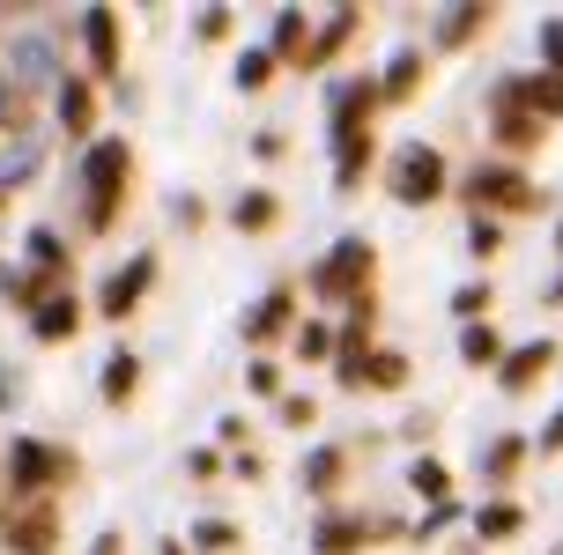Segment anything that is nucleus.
Here are the masks:
<instances>
[{
    "mask_svg": "<svg viewBox=\"0 0 563 555\" xmlns=\"http://www.w3.org/2000/svg\"><path fill=\"white\" fill-rule=\"evenodd\" d=\"M364 378H371V386H400V378H408V363H400V356H371Z\"/></svg>",
    "mask_w": 563,
    "mask_h": 555,
    "instance_id": "cd10ccee",
    "label": "nucleus"
},
{
    "mask_svg": "<svg viewBox=\"0 0 563 555\" xmlns=\"http://www.w3.org/2000/svg\"><path fill=\"white\" fill-rule=\"evenodd\" d=\"M519 526H527V511H519V503H482V511H475L482 541H505V533H519Z\"/></svg>",
    "mask_w": 563,
    "mask_h": 555,
    "instance_id": "f8f14e48",
    "label": "nucleus"
},
{
    "mask_svg": "<svg viewBox=\"0 0 563 555\" xmlns=\"http://www.w3.org/2000/svg\"><path fill=\"white\" fill-rule=\"evenodd\" d=\"M8 474H15V489H53V481H67L75 474V459L67 452H53V444H8Z\"/></svg>",
    "mask_w": 563,
    "mask_h": 555,
    "instance_id": "7ed1b4c3",
    "label": "nucleus"
},
{
    "mask_svg": "<svg viewBox=\"0 0 563 555\" xmlns=\"http://www.w3.org/2000/svg\"><path fill=\"white\" fill-rule=\"evenodd\" d=\"M148 281H156V259L141 252L134 267H119V275L104 281V297H97V311H104V319H126V311L141 304V289H148Z\"/></svg>",
    "mask_w": 563,
    "mask_h": 555,
    "instance_id": "39448f33",
    "label": "nucleus"
},
{
    "mask_svg": "<svg viewBox=\"0 0 563 555\" xmlns=\"http://www.w3.org/2000/svg\"><path fill=\"white\" fill-rule=\"evenodd\" d=\"M126 170H134V156H126V141H97L82 164V186H89V222L104 230L119 208V186H126Z\"/></svg>",
    "mask_w": 563,
    "mask_h": 555,
    "instance_id": "f257e3e1",
    "label": "nucleus"
},
{
    "mask_svg": "<svg viewBox=\"0 0 563 555\" xmlns=\"http://www.w3.org/2000/svg\"><path fill=\"white\" fill-rule=\"evenodd\" d=\"M8 541H15V555H45L53 548V519H15Z\"/></svg>",
    "mask_w": 563,
    "mask_h": 555,
    "instance_id": "4468645a",
    "label": "nucleus"
},
{
    "mask_svg": "<svg viewBox=\"0 0 563 555\" xmlns=\"http://www.w3.org/2000/svg\"><path fill=\"white\" fill-rule=\"evenodd\" d=\"M30 326H37V341H67V333L82 326V311H75V297H45Z\"/></svg>",
    "mask_w": 563,
    "mask_h": 555,
    "instance_id": "9d476101",
    "label": "nucleus"
},
{
    "mask_svg": "<svg viewBox=\"0 0 563 555\" xmlns=\"http://www.w3.org/2000/svg\"><path fill=\"white\" fill-rule=\"evenodd\" d=\"M282 422H297V430L311 422V400H305V392H289V400H282Z\"/></svg>",
    "mask_w": 563,
    "mask_h": 555,
    "instance_id": "f704fd0d",
    "label": "nucleus"
},
{
    "mask_svg": "<svg viewBox=\"0 0 563 555\" xmlns=\"http://www.w3.org/2000/svg\"><path fill=\"white\" fill-rule=\"evenodd\" d=\"M297 45H305V15L289 8V15H282V23H275V53H297Z\"/></svg>",
    "mask_w": 563,
    "mask_h": 555,
    "instance_id": "bb28decb",
    "label": "nucleus"
},
{
    "mask_svg": "<svg viewBox=\"0 0 563 555\" xmlns=\"http://www.w3.org/2000/svg\"><path fill=\"white\" fill-rule=\"evenodd\" d=\"M59 119H67V134H82V126H89V89L82 82H59Z\"/></svg>",
    "mask_w": 563,
    "mask_h": 555,
    "instance_id": "f3484780",
    "label": "nucleus"
},
{
    "mask_svg": "<svg viewBox=\"0 0 563 555\" xmlns=\"http://www.w3.org/2000/svg\"><path fill=\"white\" fill-rule=\"evenodd\" d=\"M467 200H475V215L482 208H527V178L519 170H475V186H467Z\"/></svg>",
    "mask_w": 563,
    "mask_h": 555,
    "instance_id": "423d86ee",
    "label": "nucleus"
},
{
    "mask_svg": "<svg viewBox=\"0 0 563 555\" xmlns=\"http://www.w3.org/2000/svg\"><path fill=\"white\" fill-rule=\"evenodd\" d=\"M519 452H527L519 437H497V444H489V459H482V467H489V474H511V467H519Z\"/></svg>",
    "mask_w": 563,
    "mask_h": 555,
    "instance_id": "a878e982",
    "label": "nucleus"
},
{
    "mask_svg": "<svg viewBox=\"0 0 563 555\" xmlns=\"http://www.w3.org/2000/svg\"><path fill=\"white\" fill-rule=\"evenodd\" d=\"M194 548H208V555H223V548H238V533H230L223 519H200V526H194Z\"/></svg>",
    "mask_w": 563,
    "mask_h": 555,
    "instance_id": "4be33fe9",
    "label": "nucleus"
},
{
    "mask_svg": "<svg viewBox=\"0 0 563 555\" xmlns=\"http://www.w3.org/2000/svg\"><path fill=\"white\" fill-rule=\"evenodd\" d=\"M497 134H505L511 148H527V141H541V119H527V111H505V119H497Z\"/></svg>",
    "mask_w": 563,
    "mask_h": 555,
    "instance_id": "aec40b11",
    "label": "nucleus"
},
{
    "mask_svg": "<svg viewBox=\"0 0 563 555\" xmlns=\"http://www.w3.org/2000/svg\"><path fill=\"white\" fill-rule=\"evenodd\" d=\"M460 356H467V363H497V333H489V326H467Z\"/></svg>",
    "mask_w": 563,
    "mask_h": 555,
    "instance_id": "5701e85b",
    "label": "nucleus"
},
{
    "mask_svg": "<svg viewBox=\"0 0 563 555\" xmlns=\"http://www.w3.org/2000/svg\"><path fill=\"white\" fill-rule=\"evenodd\" d=\"M282 326H289V289H275V297H260V311L245 319V341H275Z\"/></svg>",
    "mask_w": 563,
    "mask_h": 555,
    "instance_id": "9b49d317",
    "label": "nucleus"
},
{
    "mask_svg": "<svg viewBox=\"0 0 563 555\" xmlns=\"http://www.w3.org/2000/svg\"><path fill=\"white\" fill-rule=\"evenodd\" d=\"M89 555H119V541H97V548H89Z\"/></svg>",
    "mask_w": 563,
    "mask_h": 555,
    "instance_id": "4c0bfd02",
    "label": "nucleus"
},
{
    "mask_svg": "<svg viewBox=\"0 0 563 555\" xmlns=\"http://www.w3.org/2000/svg\"><path fill=\"white\" fill-rule=\"evenodd\" d=\"M482 23V8H460V15H452V23H445V45H460V37H467V30H475Z\"/></svg>",
    "mask_w": 563,
    "mask_h": 555,
    "instance_id": "2f4dec72",
    "label": "nucleus"
},
{
    "mask_svg": "<svg viewBox=\"0 0 563 555\" xmlns=\"http://www.w3.org/2000/svg\"><path fill=\"white\" fill-rule=\"evenodd\" d=\"M82 37H89L97 75H112V67H119V15H112V8H89V15H82Z\"/></svg>",
    "mask_w": 563,
    "mask_h": 555,
    "instance_id": "1a4fd4ad",
    "label": "nucleus"
},
{
    "mask_svg": "<svg viewBox=\"0 0 563 555\" xmlns=\"http://www.w3.org/2000/svg\"><path fill=\"white\" fill-rule=\"evenodd\" d=\"M371 104H378V89H371V82H341V89H334V141L371 134V126H364Z\"/></svg>",
    "mask_w": 563,
    "mask_h": 555,
    "instance_id": "0eeeda50",
    "label": "nucleus"
},
{
    "mask_svg": "<svg viewBox=\"0 0 563 555\" xmlns=\"http://www.w3.org/2000/svg\"><path fill=\"white\" fill-rule=\"evenodd\" d=\"M467 245H475V252H497V222H482V215H475V230H467Z\"/></svg>",
    "mask_w": 563,
    "mask_h": 555,
    "instance_id": "c9c22d12",
    "label": "nucleus"
},
{
    "mask_svg": "<svg viewBox=\"0 0 563 555\" xmlns=\"http://www.w3.org/2000/svg\"><path fill=\"white\" fill-rule=\"evenodd\" d=\"M482 304H489V289H482V281H467V289L452 297V311H460V319H482Z\"/></svg>",
    "mask_w": 563,
    "mask_h": 555,
    "instance_id": "7c9ffc66",
    "label": "nucleus"
},
{
    "mask_svg": "<svg viewBox=\"0 0 563 555\" xmlns=\"http://www.w3.org/2000/svg\"><path fill=\"white\" fill-rule=\"evenodd\" d=\"M556 444H563V408H556V422L541 430V452H556Z\"/></svg>",
    "mask_w": 563,
    "mask_h": 555,
    "instance_id": "e433bc0d",
    "label": "nucleus"
},
{
    "mask_svg": "<svg viewBox=\"0 0 563 555\" xmlns=\"http://www.w3.org/2000/svg\"><path fill=\"white\" fill-rule=\"evenodd\" d=\"M364 164H371V134L334 141V178H341V186H356V178H364Z\"/></svg>",
    "mask_w": 563,
    "mask_h": 555,
    "instance_id": "ddd939ff",
    "label": "nucleus"
},
{
    "mask_svg": "<svg viewBox=\"0 0 563 555\" xmlns=\"http://www.w3.org/2000/svg\"><path fill=\"white\" fill-rule=\"evenodd\" d=\"M134 386H141V363L126 356V348H119V356L104 363V400H126V392H134Z\"/></svg>",
    "mask_w": 563,
    "mask_h": 555,
    "instance_id": "dca6fc26",
    "label": "nucleus"
},
{
    "mask_svg": "<svg viewBox=\"0 0 563 555\" xmlns=\"http://www.w3.org/2000/svg\"><path fill=\"white\" fill-rule=\"evenodd\" d=\"M364 275H371V245H364V237H341L334 259L311 275V289H319V297H349V289H356Z\"/></svg>",
    "mask_w": 563,
    "mask_h": 555,
    "instance_id": "20e7f679",
    "label": "nucleus"
},
{
    "mask_svg": "<svg viewBox=\"0 0 563 555\" xmlns=\"http://www.w3.org/2000/svg\"><path fill=\"white\" fill-rule=\"evenodd\" d=\"M30 259H37V267H59L67 252H59V237H53V230H37V237H30Z\"/></svg>",
    "mask_w": 563,
    "mask_h": 555,
    "instance_id": "c756f323",
    "label": "nucleus"
},
{
    "mask_svg": "<svg viewBox=\"0 0 563 555\" xmlns=\"http://www.w3.org/2000/svg\"><path fill=\"white\" fill-rule=\"evenodd\" d=\"M394 193L408 200V208L438 200V193H445V156H438V148H422V141H408V148L394 156Z\"/></svg>",
    "mask_w": 563,
    "mask_h": 555,
    "instance_id": "f03ea898",
    "label": "nucleus"
},
{
    "mask_svg": "<svg viewBox=\"0 0 563 555\" xmlns=\"http://www.w3.org/2000/svg\"><path fill=\"white\" fill-rule=\"evenodd\" d=\"M267 75H275V53H245V59H238V82H245V89H260Z\"/></svg>",
    "mask_w": 563,
    "mask_h": 555,
    "instance_id": "393cba45",
    "label": "nucleus"
},
{
    "mask_svg": "<svg viewBox=\"0 0 563 555\" xmlns=\"http://www.w3.org/2000/svg\"><path fill=\"white\" fill-rule=\"evenodd\" d=\"M556 297H563V281H556Z\"/></svg>",
    "mask_w": 563,
    "mask_h": 555,
    "instance_id": "ea45409f",
    "label": "nucleus"
},
{
    "mask_svg": "<svg viewBox=\"0 0 563 555\" xmlns=\"http://www.w3.org/2000/svg\"><path fill=\"white\" fill-rule=\"evenodd\" d=\"M408 481H416V489H422V497H430V503H445V489H452V481H445V467H438V459H416V474H408Z\"/></svg>",
    "mask_w": 563,
    "mask_h": 555,
    "instance_id": "6ab92c4d",
    "label": "nucleus"
},
{
    "mask_svg": "<svg viewBox=\"0 0 563 555\" xmlns=\"http://www.w3.org/2000/svg\"><path fill=\"white\" fill-rule=\"evenodd\" d=\"M416 75H422V59H416V53H400V59H394V75H386V97H408V89H416Z\"/></svg>",
    "mask_w": 563,
    "mask_h": 555,
    "instance_id": "b1692460",
    "label": "nucleus"
},
{
    "mask_svg": "<svg viewBox=\"0 0 563 555\" xmlns=\"http://www.w3.org/2000/svg\"><path fill=\"white\" fill-rule=\"evenodd\" d=\"M349 30H356V15H334V23H327V37H319V59L334 53V45H341V37H349Z\"/></svg>",
    "mask_w": 563,
    "mask_h": 555,
    "instance_id": "473e14b6",
    "label": "nucleus"
},
{
    "mask_svg": "<svg viewBox=\"0 0 563 555\" xmlns=\"http://www.w3.org/2000/svg\"><path fill=\"white\" fill-rule=\"evenodd\" d=\"M297 348H305V356H327L334 341H327V326H305V333H297Z\"/></svg>",
    "mask_w": 563,
    "mask_h": 555,
    "instance_id": "72a5a7b5",
    "label": "nucleus"
},
{
    "mask_svg": "<svg viewBox=\"0 0 563 555\" xmlns=\"http://www.w3.org/2000/svg\"><path fill=\"white\" fill-rule=\"evenodd\" d=\"M164 555H186V548H164Z\"/></svg>",
    "mask_w": 563,
    "mask_h": 555,
    "instance_id": "58836bf2",
    "label": "nucleus"
},
{
    "mask_svg": "<svg viewBox=\"0 0 563 555\" xmlns=\"http://www.w3.org/2000/svg\"><path fill=\"white\" fill-rule=\"evenodd\" d=\"M267 222H275V200H267V193L238 200V230H267Z\"/></svg>",
    "mask_w": 563,
    "mask_h": 555,
    "instance_id": "412c9836",
    "label": "nucleus"
},
{
    "mask_svg": "<svg viewBox=\"0 0 563 555\" xmlns=\"http://www.w3.org/2000/svg\"><path fill=\"white\" fill-rule=\"evenodd\" d=\"M334 481H341V452L327 444V452H311V459H305V489H334Z\"/></svg>",
    "mask_w": 563,
    "mask_h": 555,
    "instance_id": "a211bd4d",
    "label": "nucleus"
},
{
    "mask_svg": "<svg viewBox=\"0 0 563 555\" xmlns=\"http://www.w3.org/2000/svg\"><path fill=\"white\" fill-rule=\"evenodd\" d=\"M349 548H364V526L356 519H327L319 526V555H349Z\"/></svg>",
    "mask_w": 563,
    "mask_h": 555,
    "instance_id": "2eb2a0df",
    "label": "nucleus"
},
{
    "mask_svg": "<svg viewBox=\"0 0 563 555\" xmlns=\"http://www.w3.org/2000/svg\"><path fill=\"white\" fill-rule=\"evenodd\" d=\"M541 59L563 75V15H556V23H541Z\"/></svg>",
    "mask_w": 563,
    "mask_h": 555,
    "instance_id": "c85d7f7f",
    "label": "nucleus"
},
{
    "mask_svg": "<svg viewBox=\"0 0 563 555\" xmlns=\"http://www.w3.org/2000/svg\"><path fill=\"white\" fill-rule=\"evenodd\" d=\"M549 363H556V341H527V348H511V356H505V370H497V378H505L511 392H527Z\"/></svg>",
    "mask_w": 563,
    "mask_h": 555,
    "instance_id": "6e6552de",
    "label": "nucleus"
}]
</instances>
